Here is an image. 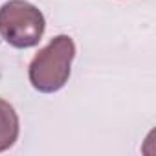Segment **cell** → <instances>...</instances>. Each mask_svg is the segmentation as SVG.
I'll return each instance as SVG.
<instances>
[{
	"mask_svg": "<svg viewBox=\"0 0 156 156\" xmlns=\"http://www.w3.org/2000/svg\"><path fill=\"white\" fill-rule=\"evenodd\" d=\"M75 44L68 35L53 37L30 62V83L37 92H59L70 79Z\"/></svg>",
	"mask_w": 156,
	"mask_h": 156,
	"instance_id": "6da1fadb",
	"label": "cell"
},
{
	"mask_svg": "<svg viewBox=\"0 0 156 156\" xmlns=\"http://www.w3.org/2000/svg\"><path fill=\"white\" fill-rule=\"evenodd\" d=\"M44 30L42 11L26 0H9L0 8V37L13 48L28 50L37 46Z\"/></svg>",
	"mask_w": 156,
	"mask_h": 156,
	"instance_id": "7a4b0ae2",
	"label": "cell"
},
{
	"mask_svg": "<svg viewBox=\"0 0 156 156\" xmlns=\"http://www.w3.org/2000/svg\"><path fill=\"white\" fill-rule=\"evenodd\" d=\"M19 132L20 123L13 105H9L6 99H0V152L15 145V141L19 140Z\"/></svg>",
	"mask_w": 156,
	"mask_h": 156,
	"instance_id": "3957f363",
	"label": "cell"
}]
</instances>
